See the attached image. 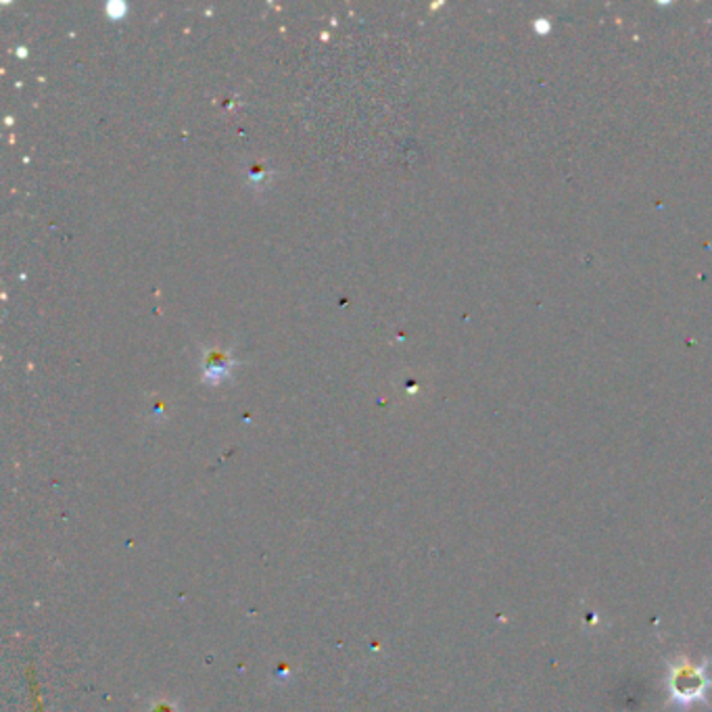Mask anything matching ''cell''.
Segmentation results:
<instances>
[{
  "instance_id": "1",
  "label": "cell",
  "mask_w": 712,
  "mask_h": 712,
  "mask_svg": "<svg viewBox=\"0 0 712 712\" xmlns=\"http://www.w3.org/2000/svg\"><path fill=\"white\" fill-rule=\"evenodd\" d=\"M712 658H704L700 664H694L688 656H679L675 660H669V677L667 689L670 704L679 708H689L691 704L704 702L708 704V689L712 681L708 677V667Z\"/></svg>"
},
{
  "instance_id": "2",
  "label": "cell",
  "mask_w": 712,
  "mask_h": 712,
  "mask_svg": "<svg viewBox=\"0 0 712 712\" xmlns=\"http://www.w3.org/2000/svg\"><path fill=\"white\" fill-rule=\"evenodd\" d=\"M230 370H233V362L220 354V351H212L205 362V381L207 383H222L223 378L230 376Z\"/></svg>"
}]
</instances>
